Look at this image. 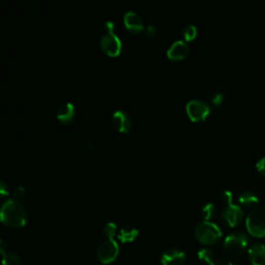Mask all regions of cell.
I'll use <instances>...</instances> for the list:
<instances>
[{
    "label": "cell",
    "mask_w": 265,
    "mask_h": 265,
    "mask_svg": "<svg viewBox=\"0 0 265 265\" xmlns=\"http://www.w3.org/2000/svg\"><path fill=\"white\" fill-rule=\"evenodd\" d=\"M28 214L24 206L15 199H9L0 211V220L10 228H21L27 223Z\"/></svg>",
    "instance_id": "1"
},
{
    "label": "cell",
    "mask_w": 265,
    "mask_h": 265,
    "mask_svg": "<svg viewBox=\"0 0 265 265\" xmlns=\"http://www.w3.org/2000/svg\"><path fill=\"white\" fill-rule=\"evenodd\" d=\"M195 237L203 245H215L222 237V231L218 225L210 221H203L195 228Z\"/></svg>",
    "instance_id": "2"
},
{
    "label": "cell",
    "mask_w": 265,
    "mask_h": 265,
    "mask_svg": "<svg viewBox=\"0 0 265 265\" xmlns=\"http://www.w3.org/2000/svg\"><path fill=\"white\" fill-rule=\"evenodd\" d=\"M248 247V238L243 232H233L224 241V251L229 257H240Z\"/></svg>",
    "instance_id": "3"
},
{
    "label": "cell",
    "mask_w": 265,
    "mask_h": 265,
    "mask_svg": "<svg viewBox=\"0 0 265 265\" xmlns=\"http://www.w3.org/2000/svg\"><path fill=\"white\" fill-rule=\"evenodd\" d=\"M246 227L254 238H265V209L258 208L251 212L246 220Z\"/></svg>",
    "instance_id": "4"
},
{
    "label": "cell",
    "mask_w": 265,
    "mask_h": 265,
    "mask_svg": "<svg viewBox=\"0 0 265 265\" xmlns=\"http://www.w3.org/2000/svg\"><path fill=\"white\" fill-rule=\"evenodd\" d=\"M120 254V247L113 239L102 242L97 250L98 260L103 264L112 263Z\"/></svg>",
    "instance_id": "5"
},
{
    "label": "cell",
    "mask_w": 265,
    "mask_h": 265,
    "mask_svg": "<svg viewBox=\"0 0 265 265\" xmlns=\"http://www.w3.org/2000/svg\"><path fill=\"white\" fill-rule=\"evenodd\" d=\"M186 110L190 121L193 123L204 122L211 113V107L205 102L199 100L189 102L186 107Z\"/></svg>",
    "instance_id": "6"
},
{
    "label": "cell",
    "mask_w": 265,
    "mask_h": 265,
    "mask_svg": "<svg viewBox=\"0 0 265 265\" xmlns=\"http://www.w3.org/2000/svg\"><path fill=\"white\" fill-rule=\"evenodd\" d=\"M100 46L103 52L110 57L120 56L123 48L122 41L113 33H106L100 41Z\"/></svg>",
    "instance_id": "7"
},
{
    "label": "cell",
    "mask_w": 265,
    "mask_h": 265,
    "mask_svg": "<svg viewBox=\"0 0 265 265\" xmlns=\"http://www.w3.org/2000/svg\"><path fill=\"white\" fill-rule=\"evenodd\" d=\"M244 218L243 210L238 205L230 204L222 213V220L228 227L238 226Z\"/></svg>",
    "instance_id": "8"
},
{
    "label": "cell",
    "mask_w": 265,
    "mask_h": 265,
    "mask_svg": "<svg viewBox=\"0 0 265 265\" xmlns=\"http://www.w3.org/2000/svg\"><path fill=\"white\" fill-rule=\"evenodd\" d=\"M112 125L117 132L123 133V134H128L132 130L131 117L123 111H116L113 114Z\"/></svg>",
    "instance_id": "9"
},
{
    "label": "cell",
    "mask_w": 265,
    "mask_h": 265,
    "mask_svg": "<svg viewBox=\"0 0 265 265\" xmlns=\"http://www.w3.org/2000/svg\"><path fill=\"white\" fill-rule=\"evenodd\" d=\"M124 23H125L127 31L135 36L143 33L145 29L141 17L134 12H128L125 15Z\"/></svg>",
    "instance_id": "10"
},
{
    "label": "cell",
    "mask_w": 265,
    "mask_h": 265,
    "mask_svg": "<svg viewBox=\"0 0 265 265\" xmlns=\"http://www.w3.org/2000/svg\"><path fill=\"white\" fill-rule=\"evenodd\" d=\"M189 53H190L189 46L183 41H178L174 44H172L171 47L168 49L167 56L171 61L181 62L186 60Z\"/></svg>",
    "instance_id": "11"
},
{
    "label": "cell",
    "mask_w": 265,
    "mask_h": 265,
    "mask_svg": "<svg viewBox=\"0 0 265 265\" xmlns=\"http://www.w3.org/2000/svg\"><path fill=\"white\" fill-rule=\"evenodd\" d=\"M186 254L179 249L167 250L161 258L162 265H184L186 262Z\"/></svg>",
    "instance_id": "12"
},
{
    "label": "cell",
    "mask_w": 265,
    "mask_h": 265,
    "mask_svg": "<svg viewBox=\"0 0 265 265\" xmlns=\"http://www.w3.org/2000/svg\"><path fill=\"white\" fill-rule=\"evenodd\" d=\"M76 115V109L72 103L63 104L57 110V121L63 126L71 124Z\"/></svg>",
    "instance_id": "13"
},
{
    "label": "cell",
    "mask_w": 265,
    "mask_h": 265,
    "mask_svg": "<svg viewBox=\"0 0 265 265\" xmlns=\"http://www.w3.org/2000/svg\"><path fill=\"white\" fill-rule=\"evenodd\" d=\"M249 259L252 265H265V246L255 244L249 249Z\"/></svg>",
    "instance_id": "14"
},
{
    "label": "cell",
    "mask_w": 265,
    "mask_h": 265,
    "mask_svg": "<svg viewBox=\"0 0 265 265\" xmlns=\"http://www.w3.org/2000/svg\"><path fill=\"white\" fill-rule=\"evenodd\" d=\"M138 237V230L132 226H127L125 228H123L120 233H119V240L124 243V244H128V243H133Z\"/></svg>",
    "instance_id": "15"
},
{
    "label": "cell",
    "mask_w": 265,
    "mask_h": 265,
    "mask_svg": "<svg viewBox=\"0 0 265 265\" xmlns=\"http://www.w3.org/2000/svg\"><path fill=\"white\" fill-rule=\"evenodd\" d=\"M239 201L243 206H245V208L251 209V208H255V206L258 204L259 199L254 193L245 192L240 196Z\"/></svg>",
    "instance_id": "16"
},
{
    "label": "cell",
    "mask_w": 265,
    "mask_h": 265,
    "mask_svg": "<svg viewBox=\"0 0 265 265\" xmlns=\"http://www.w3.org/2000/svg\"><path fill=\"white\" fill-rule=\"evenodd\" d=\"M3 265H23L20 256L14 252L7 253L3 257Z\"/></svg>",
    "instance_id": "17"
},
{
    "label": "cell",
    "mask_w": 265,
    "mask_h": 265,
    "mask_svg": "<svg viewBox=\"0 0 265 265\" xmlns=\"http://www.w3.org/2000/svg\"><path fill=\"white\" fill-rule=\"evenodd\" d=\"M216 214H217V210H216V206L213 203L206 204L201 212V216L204 221H211L216 216Z\"/></svg>",
    "instance_id": "18"
},
{
    "label": "cell",
    "mask_w": 265,
    "mask_h": 265,
    "mask_svg": "<svg viewBox=\"0 0 265 265\" xmlns=\"http://www.w3.org/2000/svg\"><path fill=\"white\" fill-rule=\"evenodd\" d=\"M198 258L204 262V263H208V264H212L213 262H215V255H214V252L210 249H201L199 252H198Z\"/></svg>",
    "instance_id": "19"
},
{
    "label": "cell",
    "mask_w": 265,
    "mask_h": 265,
    "mask_svg": "<svg viewBox=\"0 0 265 265\" xmlns=\"http://www.w3.org/2000/svg\"><path fill=\"white\" fill-rule=\"evenodd\" d=\"M184 38L186 42H192L197 37V28L194 25H189L184 31Z\"/></svg>",
    "instance_id": "20"
},
{
    "label": "cell",
    "mask_w": 265,
    "mask_h": 265,
    "mask_svg": "<svg viewBox=\"0 0 265 265\" xmlns=\"http://www.w3.org/2000/svg\"><path fill=\"white\" fill-rule=\"evenodd\" d=\"M116 231H117V226L112 222L107 223L103 228V234L107 239H113L115 237Z\"/></svg>",
    "instance_id": "21"
},
{
    "label": "cell",
    "mask_w": 265,
    "mask_h": 265,
    "mask_svg": "<svg viewBox=\"0 0 265 265\" xmlns=\"http://www.w3.org/2000/svg\"><path fill=\"white\" fill-rule=\"evenodd\" d=\"M211 101L213 103V105L215 107H220L224 101V96L222 94L219 93H215L212 97H211Z\"/></svg>",
    "instance_id": "22"
},
{
    "label": "cell",
    "mask_w": 265,
    "mask_h": 265,
    "mask_svg": "<svg viewBox=\"0 0 265 265\" xmlns=\"http://www.w3.org/2000/svg\"><path fill=\"white\" fill-rule=\"evenodd\" d=\"M26 195V192H25V189L23 187H17L14 192H13V196H14V199L19 201V200H22Z\"/></svg>",
    "instance_id": "23"
},
{
    "label": "cell",
    "mask_w": 265,
    "mask_h": 265,
    "mask_svg": "<svg viewBox=\"0 0 265 265\" xmlns=\"http://www.w3.org/2000/svg\"><path fill=\"white\" fill-rule=\"evenodd\" d=\"M232 199H233V195L230 191H224L221 194V200L223 203H225L226 205H230L232 204Z\"/></svg>",
    "instance_id": "24"
},
{
    "label": "cell",
    "mask_w": 265,
    "mask_h": 265,
    "mask_svg": "<svg viewBox=\"0 0 265 265\" xmlns=\"http://www.w3.org/2000/svg\"><path fill=\"white\" fill-rule=\"evenodd\" d=\"M144 34L146 36V38H154L157 34V28L154 26V25H150L147 26L145 29H144Z\"/></svg>",
    "instance_id": "25"
},
{
    "label": "cell",
    "mask_w": 265,
    "mask_h": 265,
    "mask_svg": "<svg viewBox=\"0 0 265 265\" xmlns=\"http://www.w3.org/2000/svg\"><path fill=\"white\" fill-rule=\"evenodd\" d=\"M256 168H257V170H258V172H259L260 174H262L263 176H265V158L261 159V160L257 163Z\"/></svg>",
    "instance_id": "26"
},
{
    "label": "cell",
    "mask_w": 265,
    "mask_h": 265,
    "mask_svg": "<svg viewBox=\"0 0 265 265\" xmlns=\"http://www.w3.org/2000/svg\"><path fill=\"white\" fill-rule=\"evenodd\" d=\"M0 193H2L3 197H6L7 195H9V187L7 186V184L5 182H2V185H0Z\"/></svg>",
    "instance_id": "27"
},
{
    "label": "cell",
    "mask_w": 265,
    "mask_h": 265,
    "mask_svg": "<svg viewBox=\"0 0 265 265\" xmlns=\"http://www.w3.org/2000/svg\"><path fill=\"white\" fill-rule=\"evenodd\" d=\"M114 23L112 21H107L105 24V31L106 33H113L114 31Z\"/></svg>",
    "instance_id": "28"
},
{
    "label": "cell",
    "mask_w": 265,
    "mask_h": 265,
    "mask_svg": "<svg viewBox=\"0 0 265 265\" xmlns=\"http://www.w3.org/2000/svg\"><path fill=\"white\" fill-rule=\"evenodd\" d=\"M211 265H233V263H231L230 261H227V260H217V261L213 262Z\"/></svg>",
    "instance_id": "29"
}]
</instances>
